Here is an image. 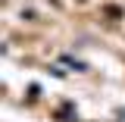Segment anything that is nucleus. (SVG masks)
<instances>
[{"label":"nucleus","instance_id":"1","mask_svg":"<svg viewBox=\"0 0 125 122\" xmlns=\"http://www.w3.org/2000/svg\"><path fill=\"white\" fill-rule=\"evenodd\" d=\"M103 16L116 22V19H125V10H122V6H116V3H106V6H103Z\"/></svg>","mask_w":125,"mask_h":122}]
</instances>
